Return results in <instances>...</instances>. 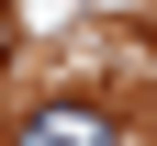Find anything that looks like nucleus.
<instances>
[{"instance_id":"obj_2","label":"nucleus","mask_w":157,"mask_h":146,"mask_svg":"<svg viewBox=\"0 0 157 146\" xmlns=\"http://www.w3.org/2000/svg\"><path fill=\"white\" fill-rule=\"evenodd\" d=\"M0 56H11V11H0Z\"/></svg>"},{"instance_id":"obj_1","label":"nucleus","mask_w":157,"mask_h":146,"mask_svg":"<svg viewBox=\"0 0 157 146\" xmlns=\"http://www.w3.org/2000/svg\"><path fill=\"white\" fill-rule=\"evenodd\" d=\"M11 135H23V146H90V135H112V112H101V101H34Z\"/></svg>"}]
</instances>
